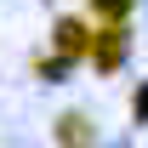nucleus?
<instances>
[{"label":"nucleus","mask_w":148,"mask_h":148,"mask_svg":"<svg viewBox=\"0 0 148 148\" xmlns=\"http://www.w3.org/2000/svg\"><path fill=\"white\" fill-rule=\"evenodd\" d=\"M57 143L63 148H91V125L80 114H69V120H57Z\"/></svg>","instance_id":"3"},{"label":"nucleus","mask_w":148,"mask_h":148,"mask_svg":"<svg viewBox=\"0 0 148 148\" xmlns=\"http://www.w3.org/2000/svg\"><path fill=\"white\" fill-rule=\"evenodd\" d=\"M125 51H131L125 23H108V29H103V40H97V63H103V69H114V63H120Z\"/></svg>","instance_id":"2"},{"label":"nucleus","mask_w":148,"mask_h":148,"mask_svg":"<svg viewBox=\"0 0 148 148\" xmlns=\"http://www.w3.org/2000/svg\"><path fill=\"white\" fill-rule=\"evenodd\" d=\"M51 46H57L63 57H80V51H91V29H86L80 17H63V23L51 29Z\"/></svg>","instance_id":"1"},{"label":"nucleus","mask_w":148,"mask_h":148,"mask_svg":"<svg viewBox=\"0 0 148 148\" xmlns=\"http://www.w3.org/2000/svg\"><path fill=\"white\" fill-rule=\"evenodd\" d=\"M125 6H131V0H97V12H103L108 23H120V17H125Z\"/></svg>","instance_id":"4"}]
</instances>
